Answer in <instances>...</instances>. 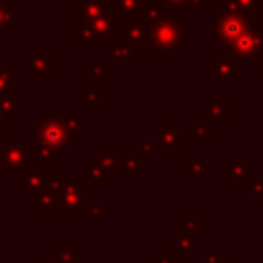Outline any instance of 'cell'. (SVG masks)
<instances>
[{"mask_svg": "<svg viewBox=\"0 0 263 263\" xmlns=\"http://www.w3.org/2000/svg\"><path fill=\"white\" fill-rule=\"evenodd\" d=\"M72 144V136L64 123L62 113H47L35 123V150L47 154L51 158L66 156Z\"/></svg>", "mask_w": 263, "mask_h": 263, "instance_id": "cell-1", "label": "cell"}, {"mask_svg": "<svg viewBox=\"0 0 263 263\" xmlns=\"http://www.w3.org/2000/svg\"><path fill=\"white\" fill-rule=\"evenodd\" d=\"M185 33H187V21L183 16H168L162 23L148 29V53L162 55L173 53L179 47L185 45Z\"/></svg>", "mask_w": 263, "mask_h": 263, "instance_id": "cell-2", "label": "cell"}, {"mask_svg": "<svg viewBox=\"0 0 263 263\" xmlns=\"http://www.w3.org/2000/svg\"><path fill=\"white\" fill-rule=\"evenodd\" d=\"M60 208L62 214L84 216L92 212V183L84 175H68L64 177V187L60 191Z\"/></svg>", "mask_w": 263, "mask_h": 263, "instance_id": "cell-3", "label": "cell"}, {"mask_svg": "<svg viewBox=\"0 0 263 263\" xmlns=\"http://www.w3.org/2000/svg\"><path fill=\"white\" fill-rule=\"evenodd\" d=\"M214 31H216V43L230 47L242 33L249 31V18L228 10L226 6L214 8Z\"/></svg>", "mask_w": 263, "mask_h": 263, "instance_id": "cell-4", "label": "cell"}, {"mask_svg": "<svg viewBox=\"0 0 263 263\" xmlns=\"http://www.w3.org/2000/svg\"><path fill=\"white\" fill-rule=\"evenodd\" d=\"M95 37H97V45H107L113 47L117 41H121V12L117 10L115 0H107V8L105 12L90 23Z\"/></svg>", "mask_w": 263, "mask_h": 263, "instance_id": "cell-5", "label": "cell"}, {"mask_svg": "<svg viewBox=\"0 0 263 263\" xmlns=\"http://www.w3.org/2000/svg\"><path fill=\"white\" fill-rule=\"evenodd\" d=\"M29 150L27 138H10L0 162V177H18L29 164Z\"/></svg>", "mask_w": 263, "mask_h": 263, "instance_id": "cell-6", "label": "cell"}, {"mask_svg": "<svg viewBox=\"0 0 263 263\" xmlns=\"http://www.w3.org/2000/svg\"><path fill=\"white\" fill-rule=\"evenodd\" d=\"M156 136H158V146L164 148L168 158H175L179 150L187 146V134L185 129H179L177 121L173 119H160L156 123Z\"/></svg>", "mask_w": 263, "mask_h": 263, "instance_id": "cell-7", "label": "cell"}, {"mask_svg": "<svg viewBox=\"0 0 263 263\" xmlns=\"http://www.w3.org/2000/svg\"><path fill=\"white\" fill-rule=\"evenodd\" d=\"M203 72L205 74H212L218 84L220 82H234V84H238L242 80V66H240V62H236L228 53L214 55L212 64H205L203 66Z\"/></svg>", "mask_w": 263, "mask_h": 263, "instance_id": "cell-8", "label": "cell"}, {"mask_svg": "<svg viewBox=\"0 0 263 263\" xmlns=\"http://www.w3.org/2000/svg\"><path fill=\"white\" fill-rule=\"evenodd\" d=\"M253 160L249 156L236 160V158H230L226 156L222 160V181L226 187H251L253 179L249 177V168H251Z\"/></svg>", "mask_w": 263, "mask_h": 263, "instance_id": "cell-9", "label": "cell"}, {"mask_svg": "<svg viewBox=\"0 0 263 263\" xmlns=\"http://www.w3.org/2000/svg\"><path fill=\"white\" fill-rule=\"evenodd\" d=\"M47 168L45 166H39L35 162H29L27 168L16 177V193L18 195H29V193H35L39 195L45 185H47Z\"/></svg>", "mask_w": 263, "mask_h": 263, "instance_id": "cell-10", "label": "cell"}, {"mask_svg": "<svg viewBox=\"0 0 263 263\" xmlns=\"http://www.w3.org/2000/svg\"><path fill=\"white\" fill-rule=\"evenodd\" d=\"M166 10H168V6H166L164 0H146L138 8V12L129 18V23L138 25V27H144V29H152L154 25L162 23L164 18H168Z\"/></svg>", "mask_w": 263, "mask_h": 263, "instance_id": "cell-11", "label": "cell"}, {"mask_svg": "<svg viewBox=\"0 0 263 263\" xmlns=\"http://www.w3.org/2000/svg\"><path fill=\"white\" fill-rule=\"evenodd\" d=\"M27 66H29L31 74L37 78V82L43 84L47 80V76L55 72V55L45 45H37L33 49V53L27 58Z\"/></svg>", "mask_w": 263, "mask_h": 263, "instance_id": "cell-12", "label": "cell"}, {"mask_svg": "<svg viewBox=\"0 0 263 263\" xmlns=\"http://www.w3.org/2000/svg\"><path fill=\"white\" fill-rule=\"evenodd\" d=\"M230 58H234L236 62H251V64H259L261 62V49H259V45H257V41H255V37H253V33H251V27H249V31L247 33H242L230 47H228V51H226Z\"/></svg>", "mask_w": 263, "mask_h": 263, "instance_id": "cell-13", "label": "cell"}, {"mask_svg": "<svg viewBox=\"0 0 263 263\" xmlns=\"http://www.w3.org/2000/svg\"><path fill=\"white\" fill-rule=\"evenodd\" d=\"M107 8V0H74V21L78 23H92L97 21Z\"/></svg>", "mask_w": 263, "mask_h": 263, "instance_id": "cell-14", "label": "cell"}, {"mask_svg": "<svg viewBox=\"0 0 263 263\" xmlns=\"http://www.w3.org/2000/svg\"><path fill=\"white\" fill-rule=\"evenodd\" d=\"M82 175L90 181V183H99L103 187H109L113 181V175L101 164V160L97 156H86L82 158Z\"/></svg>", "mask_w": 263, "mask_h": 263, "instance_id": "cell-15", "label": "cell"}, {"mask_svg": "<svg viewBox=\"0 0 263 263\" xmlns=\"http://www.w3.org/2000/svg\"><path fill=\"white\" fill-rule=\"evenodd\" d=\"M82 109L97 113L103 109V84L88 80L82 84Z\"/></svg>", "mask_w": 263, "mask_h": 263, "instance_id": "cell-16", "label": "cell"}, {"mask_svg": "<svg viewBox=\"0 0 263 263\" xmlns=\"http://www.w3.org/2000/svg\"><path fill=\"white\" fill-rule=\"evenodd\" d=\"M183 129L189 140H212L216 136V123L212 119H187Z\"/></svg>", "mask_w": 263, "mask_h": 263, "instance_id": "cell-17", "label": "cell"}, {"mask_svg": "<svg viewBox=\"0 0 263 263\" xmlns=\"http://www.w3.org/2000/svg\"><path fill=\"white\" fill-rule=\"evenodd\" d=\"M150 164V160L146 156H142V152L138 148H132L127 152V156L121 158V164H119V171H117V177H127V175H136L140 173L142 168H146Z\"/></svg>", "mask_w": 263, "mask_h": 263, "instance_id": "cell-18", "label": "cell"}, {"mask_svg": "<svg viewBox=\"0 0 263 263\" xmlns=\"http://www.w3.org/2000/svg\"><path fill=\"white\" fill-rule=\"evenodd\" d=\"M35 212L39 216H47V214H62L60 208V193H51L47 189H43L37 199H35Z\"/></svg>", "mask_w": 263, "mask_h": 263, "instance_id": "cell-19", "label": "cell"}, {"mask_svg": "<svg viewBox=\"0 0 263 263\" xmlns=\"http://www.w3.org/2000/svg\"><path fill=\"white\" fill-rule=\"evenodd\" d=\"M45 259H49L51 263H78V261L84 259V253L82 251H76L74 249V242L68 240L62 251H47L45 253Z\"/></svg>", "mask_w": 263, "mask_h": 263, "instance_id": "cell-20", "label": "cell"}, {"mask_svg": "<svg viewBox=\"0 0 263 263\" xmlns=\"http://www.w3.org/2000/svg\"><path fill=\"white\" fill-rule=\"evenodd\" d=\"M228 10H234L242 16H247L249 21L251 18H257L261 14V0H224V4Z\"/></svg>", "mask_w": 263, "mask_h": 263, "instance_id": "cell-21", "label": "cell"}, {"mask_svg": "<svg viewBox=\"0 0 263 263\" xmlns=\"http://www.w3.org/2000/svg\"><path fill=\"white\" fill-rule=\"evenodd\" d=\"M205 115L212 121H216V119L230 121L234 117V105H232V101H210L205 105Z\"/></svg>", "mask_w": 263, "mask_h": 263, "instance_id": "cell-22", "label": "cell"}, {"mask_svg": "<svg viewBox=\"0 0 263 263\" xmlns=\"http://www.w3.org/2000/svg\"><path fill=\"white\" fill-rule=\"evenodd\" d=\"M175 232H177V251H179L181 255H185V257H187L189 253H193L195 247H197L195 234H191V232L185 228L183 222H179V224L175 226Z\"/></svg>", "mask_w": 263, "mask_h": 263, "instance_id": "cell-23", "label": "cell"}, {"mask_svg": "<svg viewBox=\"0 0 263 263\" xmlns=\"http://www.w3.org/2000/svg\"><path fill=\"white\" fill-rule=\"evenodd\" d=\"M0 115L8 121H16L18 115V92H0Z\"/></svg>", "mask_w": 263, "mask_h": 263, "instance_id": "cell-24", "label": "cell"}, {"mask_svg": "<svg viewBox=\"0 0 263 263\" xmlns=\"http://www.w3.org/2000/svg\"><path fill=\"white\" fill-rule=\"evenodd\" d=\"M64 115V123L72 136V140H82L84 138V115L82 111H66Z\"/></svg>", "mask_w": 263, "mask_h": 263, "instance_id": "cell-25", "label": "cell"}, {"mask_svg": "<svg viewBox=\"0 0 263 263\" xmlns=\"http://www.w3.org/2000/svg\"><path fill=\"white\" fill-rule=\"evenodd\" d=\"M138 53H140V47L134 45V43H129V41H125V39H121L113 47H109V58L113 62H127L129 58H134Z\"/></svg>", "mask_w": 263, "mask_h": 263, "instance_id": "cell-26", "label": "cell"}, {"mask_svg": "<svg viewBox=\"0 0 263 263\" xmlns=\"http://www.w3.org/2000/svg\"><path fill=\"white\" fill-rule=\"evenodd\" d=\"M72 43H74V45H82V43L97 45V37H95L92 25H90V23H78V21H74V29H72Z\"/></svg>", "mask_w": 263, "mask_h": 263, "instance_id": "cell-27", "label": "cell"}, {"mask_svg": "<svg viewBox=\"0 0 263 263\" xmlns=\"http://www.w3.org/2000/svg\"><path fill=\"white\" fill-rule=\"evenodd\" d=\"M18 66L8 64L0 68V92H18V82H16Z\"/></svg>", "mask_w": 263, "mask_h": 263, "instance_id": "cell-28", "label": "cell"}, {"mask_svg": "<svg viewBox=\"0 0 263 263\" xmlns=\"http://www.w3.org/2000/svg\"><path fill=\"white\" fill-rule=\"evenodd\" d=\"M97 158L101 160V164H103L113 177H117V171H119V164H121V158H123V154H121L119 148H105V150L99 152Z\"/></svg>", "mask_w": 263, "mask_h": 263, "instance_id": "cell-29", "label": "cell"}, {"mask_svg": "<svg viewBox=\"0 0 263 263\" xmlns=\"http://www.w3.org/2000/svg\"><path fill=\"white\" fill-rule=\"evenodd\" d=\"M121 39L138 45V47H146L148 45V29L144 27H138V25H127L121 29Z\"/></svg>", "mask_w": 263, "mask_h": 263, "instance_id": "cell-30", "label": "cell"}, {"mask_svg": "<svg viewBox=\"0 0 263 263\" xmlns=\"http://www.w3.org/2000/svg\"><path fill=\"white\" fill-rule=\"evenodd\" d=\"M82 72L86 76H90V80H95V82H101V84L111 82V66L109 64H84Z\"/></svg>", "mask_w": 263, "mask_h": 263, "instance_id": "cell-31", "label": "cell"}, {"mask_svg": "<svg viewBox=\"0 0 263 263\" xmlns=\"http://www.w3.org/2000/svg\"><path fill=\"white\" fill-rule=\"evenodd\" d=\"M14 23H16V12H14V8H12L8 2L0 0V35L6 37L8 31H10V27H12Z\"/></svg>", "mask_w": 263, "mask_h": 263, "instance_id": "cell-32", "label": "cell"}, {"mask_svg": "<svg viewBox=\"0 0 263 263\" xmlns=\"http://www.w3.org/2000/svg\"><path fill=\"white\" fill-rule=\"evenodd\" d=\"M185 228L191 232V234H201L205 230V218L203 214H187L185 220H183Z\"/></svg>", "mask_w": 263, "mask_h": 263, "instance_id": "cell-33", "label": "cell"}, {"mask_svg": "<svg viewBox=\"0 0 263 263\" xmlns=\"http://www.w3.org/2000/svg\"><path fill=\"white\" fill-rule=\"evenodd\" d=\"M185 171L191 177H201L205 173V158L203 156H189V158H185Z\"/></svg>", "mask_w": 263, "mask_h": 263, "instance_id": "cell-34", "label": "cell"}, {"mask_svg": "<svg viewBox=\"0 0 263 263\" xmlns=\"http://www.w3.org/2000/svg\"><path fill=\"white\" fill-rule=\"evenodd\" d=\"M144 2H146V0H115L117 10L121 12V16H129V18L138 12V8H140Z\"/></svg>", "mask_w": 263, "mask_h": 263, "instance_id": "cell-35", "label": "cell"}, {"mask_svg": "<svg viewBox=\"0 0 263 263\" xmlns=\"http://www.w3.org/2000/svg\"><path fill=\"white\" fill-rule=\"evenodd\" d=\"M185 259H187V257L181 255L179 251H158L156 257L150 259L148 263H181V261H185Z\"/></svg>", "mask_w": 263, "mask_h": 263, "instance_id": "cell-36", "label": "cell"}, {"mask_svg": "<svg viewBox=\"0 0 263 263\" xmlns=\"http://www.w3.org/2000/svg\"><path fill=\"white\" fill-rule=\"evenodd\" d=\"M138 150L142 152V156H146L148 160H152V158H156V156H158L160 146H158V142H154V140H150V138H144V140L140 142Z\"/></svg>", "mask_w": 263, "mask_h": 263, "instance_id": "cell-37", "label": "cell"}, {"mask_svg": "<svg viewBox=\"0 0 263 263\" xmlns=\"http://www.w3.org/2000/svg\"><path fill=\"white\" fill-rule=\"evenodd\" d=\"M261 201H263V177L253 179V183H251V203L259 205Z\"/></svg>", "mask_w": 263, "mask_h": 263, "instance_id": "cell-38", "label": "cell"}, {"mask_svg": "<svg viewBox=\"0 0 263 263\" xmlns=\"http://www.w3.org/2000/svg\"><path fill=\"white\" fill-rule=\"evenodd\" d=\"M203 263H224V259L218 251H205L203 253Z\"/></svg>", "mask_w": 263, "mask_h": 263, "instance_id": "cell-39", "label": "cell"}, {"mask_svg": "<svg viewBox=\"0 0 263 263\" xmlns=\"http://www.w3.org/2000/svg\"><path fill=\"white\" fill-rule=\"evenodd\" d=\"M251 33H253V37L261 49V55H263V27H251Z\"/></svg>", "mask_w": 263, "mask_h": 263, "instance_id": "cell-40", "label": "cell"}, {"mask_svg": "<svg viewBox=\"0 0 263 263\" xmlns=\"http://www.w3.org/2000/svg\"><path fill=\"white\" fill-rule=\"evenodd\" d=\"M103 216H105V214H103L101 205H95L92 212H90V222H92V224H101V222H103Z\"/></svg>", "mask_w": 263, "mask_h": 263, "instance_id": "cell-41", "label": "cell"}, {"mask_svg": "<svg viewBox=\"0 0 263 263\" xmlns=\"http://www.w3.org/2000/svg\"><path fill=\"white\" fill-rule=\"evenodd\" d=\"M166 2V6H173V8H181V6H185V2L187 0H164Z\"/></svg>", "mask_w": 263, "mask_h": 263, "instance_id": "cell-42", "label": "cell"}, {"mask_svg": "<svg viewBox=\"0 0 263 263\" xmlns=\"http://www.w3.org/2000/svg\"><path fill=\"white\" fill-rule=\"evenodd\" d=\"M203 2H205V0H187L185 6H189V8H199V6H203Z\"/></svg>", "mask_w": 263, "mask_h": 263, "instance_id": "cell-43", "label": "cell"}, {"mask_svg": "<svg viewBox=\"0 0 263 263\" xmlns=\"http://www.w3.org/2000/svg\"><path fill=\"white\" fill-rule=\"evenodd\" d=\"M6 146H8V140H0V162L4 158V152H6Z\"/></svg>", "mask_w": 263, "mask_h": 263, "instance_id": "cell-44", "label": "cell"}, {"mask_svg": "<svg viewBox=\"0 0 263 263\" xmlns=\"http://www.w3.org/2000/svg\"><path fill=\"white\" fill-rule=\"evenodd\" d=\"M8 123H10V121L0 115V132H6V129H8Z\"/></svg>", "mask_w": 263, "mask_h": 263, "instance_id": "cell-45", "label": "cell"}, {"mask_svg": "<svg viewBox=\"0 0 263 263\" xmlns=\"http://www.w3.org/2000/svg\"><path fill=\"white\" fill-rule=\"evenodd\" d=\"M101 210H103V214H105V216H109V214H111V205H109V203H103V205H101Z\"/></svg>", "mask_w": 263, "mask_h": 263, "instance_id": "cell-46", "label": "cell"}, {"mask_svg": "<svg viewBox=\"0 0 263 263\" xmlns=\"http://www.w3.org/2000/svg\"><path fill=\"white\" fill-rule=\"evenodd\" d=\"M37 263H51V261H49V259H45V257H43V259H39V261H37Z\"/></svg>", "mask_w": 263, "mask_h": 263, "instance_id": "cell-47", "label": "cell"}, {"mask_svg": "<svg viewBox=\"0 0 263 263\" xmlns=\"http://www.w3.org/2000/svg\"><path fill=\"white\" fill-rule=\"evenodd\" d=\"M261 66V72H259V78H261V82H263V64H259Z\"/></svg>", "mask_w": 263, "mask_h": 263, "instance_id": "cell-48", "label": "cell"}]
</instances>
